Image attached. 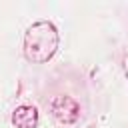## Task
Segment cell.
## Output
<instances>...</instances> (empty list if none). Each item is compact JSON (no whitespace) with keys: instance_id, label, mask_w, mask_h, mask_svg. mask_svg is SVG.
<instances>
[{"instance_id":"6da1fadb","label":"cell","mask_w":128,"mask_h":128,"mask_svg":"<svg viewBox=\"0 0 128 128\" xmlns=\"http://www.w3.org/2000/svg\"><path fill=\"white\" fill-rule=\"evenodd\" d=\"M58 48V32L50 22H36L24 38V54L32 62H46Z\"/></svg>"},{"instance_id":"7a4b0ae2","label":"cell","mask_w":128,"mask_h":128,"mask_svg":"<svg viewBox=\"0 0 128 128\" xmlns=\"http://www.w3.org/2000/svg\"><path fill=\"white\" fill-rule=\"evenodd\" d=\"M52 110H54V114H56L62 122H72V120H76V116H78V104H76L72 98H68V96L56 98Z\"/></svg>"},{"instance_id":"3957f363","label":"cell","mask_w":128,"mask_h":128,"mask_svg":"<svg viewBox=\"0 0 128 128\" xmlns=\"http://www.w3.org/2000/svg\"><path fill=\"white\" fill-rule=\"evenodd\" d=\"M12 122L18 128H34L36 122H38V112H36L34 106H20V108L14 110Z\"/></svg>"},{"instance_id":"277c9868","label":"cell","mask_w":128,"mask_h":128,"mask_svg":"<svg viewBox=\"0 0 128 128\" xmlns=\"http://www.w3.org/2000/svg\"><path fill=\"white\" fill-rule=\"evenodd\" d=\"M124 70H126V76H128V56L124 58Z\"/></svg>"}]
</instances>
